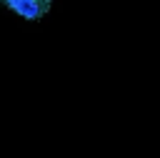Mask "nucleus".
I'll return each instance as SVG.
<instances>
[{"instance_id": "f257e3e1", "label": "nucleus", "mask_w": 160, "mask_h": 158, "mask_svg": "<svg viewBox=\"0 0 160 158\" xmlns=\"http://www.w3.org/2000/svg\"><path fill=\"white\" fill-rule=\"evenodd\" d=\"M0 5H2V8H8L10 13L20 15L22 20L35 23V20H40V18H45V15H48V10H50L52 0H0Z\"/></svg>"}]
</instances>
